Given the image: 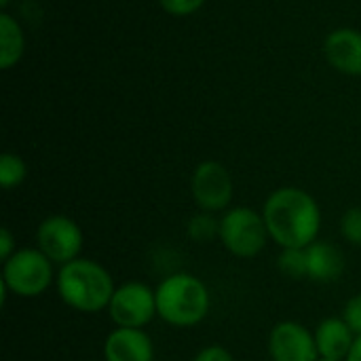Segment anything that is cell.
<instances>
[{"label":"cell","instance_id":"6da1fadb","mask_svg":"<svg viewBox=\"0 0 361 361\" xmlns=\"http://www.w3.org/2000/svg\"><path fill=\"white\" fill-rule=\"evenodd\" d=\"M262 218L267 222L271 241L281 250L309 247L322 233V207L311 192L298 186H283L273 190L264 205Z\"/></svg>","mask_w":361,"mask_h":361},{"label":"cell","instance_id":"7a4b0ae2","mask_svg":"<svg viewBox=\"0 0 361 361\" xmlns=\"http://www.w3.org/2000/svg\"><path fill=\"white\" fill-rule=\"evenodd\" d=\"M55 290L61 302L72 311L95 315L108 309L116 286L106 267H102L93 258L80 256L59 267Z\"/></svg>","mask_w":361,"mask_h":361},{"label":"cell","instance_id":"3957f363","mask_svg":"<svg viewBox=\"0 0 361 361\" xmlns=\"http://www.w3.org/2000/svg\"><path fill=\"white\" fill-rule=\"evenodd\" d=\"M157 315L171 328H195L212 309L207 286L190 273H171L157 288Z\"/></svg>","mask_w":361,"mask_h":361},{"label":"cell","instance_id":"277c9868","mask_svg":"<svg viewBox=\"0 0 361 361\" xmlns=\"http://www.w3.org/2000/svg\"><path fill=\"white\" fill-rule=\"evenodd\" d=\"M55 264L34 245L19 247L8 260L2 262L0 288L19 298H38L55 286Z\"/></svg>","mask_w":361,"mask_h":361},{"label":"cell","instance_id":"5b68a950","mask_svg":"<svg viewBox=\"0 0 361 361\" xmlns=\"http://www.w3.org/2000/svg\"><path fill=\"white\" fill-rule=\"evenodd\" d=\"M218 239L231 256L250 260L262 254V250L271 241V235L262 212H256L247 205H237L228 207L220 216Z\"/></svg>","mask_w":361,"mask_h":361},{"label":"cell","instance_id":"8992f818","mask_svg":"<svg viewBox=\"0 0 361 361\" xmlns=\"http://www.w3.org/2000/svg\"><path fill=\"white\" fill-rule=\"evenodd\" d=\"M36 247L55 267H63L80 258L85 247V233L78 222L68 216H47L36 228Z\"/></svg>","mask_w":361,"mask_h":361},{"label":"cell","instance_id":"52a82bcc","mask_svg":"<svg viewBox=\"0 0 361 361\" xmlns=\"http://www.w3.org/2000/svg\"><path fill=\"white\" fill-rule=\"evenodd\" d=\"M110 322L116 328H146L157 315V292L142 281H125L116 286L108 305Z\"/></svg>","mask_w":361,"mask_h":361},{"label":"cell","instance_id":"ba28073f","mask_svg":"<svg viewBox=\"0 0 361 361\" xmlns=\"http://www.w3.org/2000/svg\"><path fill=\"white\" fill-rule=\"evenodd\" d=\"M190 192L199 212L224 214L233 203L235 184L228 169L218 161H203L190 178Z\"/></svg>","mask_w":361,"mask_h":361},{"label":"cell","instance_id":"9c48e42d","mask_svg":"<svg viewBox=\"0 0 361 361\" xmlns=\"http://www.w3.org/2000/svg\"><path fill=\"white\" fill-rule=\"evenodd\" d=\"M271 361H319L315 334L300 322H279L269 334Z\"/></svg>","mask_w":361,"mask_h":361},{"label":"cell","instance_id":"30bf717a","mask_svg":"<svg viewBox=\"0 0 361 361\" xmlns=\"http://www.w3.org/2000/svg\"><path fill=\"white\" fill-rule=\"evenodd\" d=\"M104 361H154V343L142 328H114L102 347Z\"/></svg>","mask_w":361,"mask_h":361},{"label":"cell","instance_id":"8fae6325","mask_svg":"<svg viewBox=\"0 0 361 361\" xmlns=\"http://www.w3.org/2000/svg\"><path fill=\"white\" fill-rule=\"evenodd\" d=\"M326 59L332 68L343 74L360 76L361 74V32L351 27H341L328 34L324 42Z\"/></svg>","mask_w":361,"mask_h":361},{"label":"cell","instance_id":"7c38bea8","mask_svg":"<svg viewBox=\"0 0 361 361\" xmlns=\"http://www.w3.org/2000/svg\"><path fill=\"white\" fill-rule=\"evenodd\" d=\"M315 343L322 360L345 361L349 357L357 336L343 317H326L315 328Z\"/></svg>","mask_w":361,"mask_h":361},{"label":"cell","instance_id":"4fadbf2b","mask_svg":"<svg viewBox=\"0 0 361 361\" xmlns=\"http://www.w3.org/2000/svg\"><path fill=\"white\" fill-rule=\"evenodd\" d=\"M307 269H309V275H307L309 281L332 283L343 277L345 256L336 245L317 239L315 243L307 247Z\"/></svg>","mask_w":361,"mask_h":361},{"label":"cell","instance_id":"5bb4252c","mask_svg":"<svg viewBox=\"0 0 361 361\" xmlns=\"http://www.w3.org/2000/svg\"><path fill=\"white\" fill-rule=\"evenodd\" d=\"M23 49H25V38L21 25L8 13H0V68L2 70L13 68L21 59Z\"/></svg>","mask_w":361,"mask_h":361},{"label":"cell","instance_id":"9a60e30c","mask_svg":"<svg viewBox=\"0 0 361 361\" xmlns=\"http://www.w3.org/2000/svg\"><path fill=\"white\" fill-rule=\"evenodd\" d=\"M186 233L195 243H209L220 235V218L209 212H199L188 220Z\"/></svg>","mask_w":361,"mask_h":361},{"label":"cell","instance_id":"2e32d148","mask_svg":"<svg viewBox=\"0 0 361 361\" xmlns=\"http://www.w3.org/2000/svg\"><path fill=\"white\" fill-rule=\"evenodd\" d=\"M25 176H27V165L19 154L4 152L0 157V184L4 190L17 188L19 184H23Z\"/></svg>","mask_w":361,"mask_h":361},{"label":"cell","instance_id":"e0dca14e","mask_svg":"<svg viewBox=\"0 0 361 361\" xmlns=\"http://www.w3.org/2000/svg\"><path fill=\"white\" fill-rule=\"evenodd\" d=\"M277 267L281 271V275L300 281L307 279L309 269H307V247H292V250H281Z\"/></svg>","mask_w":361,"mask_h":361},{"label":"cell","instance_id":"ac0fdd59","mask_svg":"<svg viewBox=\"0 0 361 361\" xmlns=\"http://www.w3.org/2000/svg\"><path fill=\"white\" fill-rule=\"evenodd\" d=\"M341 235L347 243L361 250V207H349L341 218Z\"/></svg>","mask_w":361,"mask_h":361},{"label":"cell","instance_id":"d6986e66","mask_svg":"<svg viewBox=\"0 0 361 361\" xmlns=\"http://www.w3.org/2000/svg\"><path fill=\"white\" fill-rule=\"evenodd\" d=\"M163 11H167L169 15H176V17H186V15H192L197 13L205 0H159Z\"/></svg>","mask_w":361,"mask_h":361},{"label":"cell","instance_id":"ffe728a7","mask_svg":"<svg viewBox=\"0 0 361 361\" xmlns=\"http://www.w3.org/2000/svg\"><path fill=\"white\" fill-rule=\"evenodd\" d=\"M341 317L347 322V326L353 330L355 336H361V294H355L347 300Z\"/></svg>","mask_w":361,"mask_h":361},{"label":"cell","instance_id":"44dd1931","mask_svg":"<svg viewBox=\"0 0 361 361\" xmlns=\"http://www.w3.org/2000/svg\"><path fill=\"white\" fill-rule=\"evenodd\" d=\"M192 361H237V360H235V355H233L228 349H224L222 345H207V347H203V349L195 355V360Z\"/></svg>","mask_w":361,"mask_h":361},{"label":"cell","instance_id":"7402d4cb","mask_svg":"<svg viewBox=\"0 0 361 361\" xmlns=\"http://www.w3.org/2000/svg\"><path fill=\"white\" fill-rule=\"evenodd\" d=\"M17 241L13 237V233L8 231V226H2L0 228V260H8L15 252H17Z\"/></svg>","mask_w":361,"mask_h":361},{"label":"cell","instance_id":"603a6c76","mask_svg":"<svg viewBox=\"0 0 361 361\" xmlns=\"http://www.w3.org/2000/svg\"><path fill=\"white\" fill-rule=\"evenodd\" d=\"M345 361H361V336H357V341H355V345H353L349 357Z\"/></svg>","mask_w":361,"mask_h":361},{"label":"cell","instance_id":"cb8c5ba5","mask_svg":"<svg viewBox=\"0 0 361 361\" xmlns=\"http://www.w3.org/2000/svg\"><path fill=\"white\" fill-rule=\"evenodd\" d=\"M6 2H8V0H0V6L4 8V6H6Z\"/></svg>","mask_w":361,"mask_h":361},{"label":"cell","instance_id":"d4e9b609","mask_svg":"<svg viewBox=\"0 0 361 361\" xmlns=\"http://www.w3.org/2000/svg\"><path fill=\"white\" fill-rule=\"evenodd\" d=\"M319 361H330V360H319Z\"/></svg>","mask_w":361,"mask_h":361}]
</instances>
